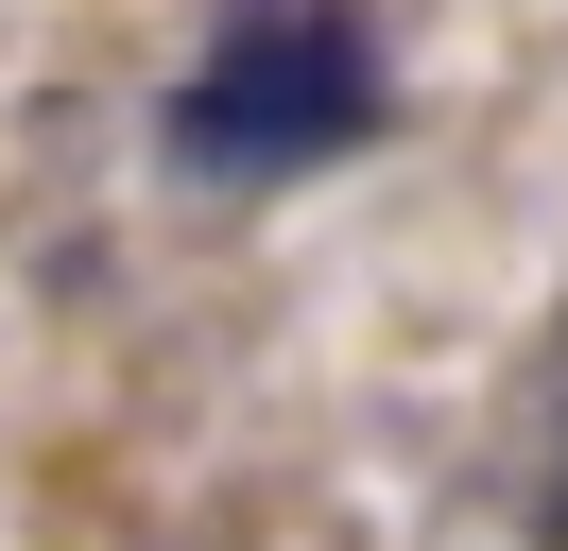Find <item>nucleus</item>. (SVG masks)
Here are the masks:
<instances>
[{"label":"nucleus","instance_id":"f257e3e1","mask_svg":"<svg viewBox=\"0 0 568 551\" xmlns=\"http://www.w3.org/2000/svg\"><path fill=\"white\" fill-rule=\"evenodd\" d=\"M379 34H362V0H242V18L207 34V69L173 87V156L207 172V190H276V172H327L379 138Z\"/></svg>","mask_w":568,"mask_h":551},{"label":"nucleus","instance_id":"f03ea898","mask_svg":"<svg viewBox=\"0 0 568 551\" xmlns=\"http://www.w3.org/2000/svg\"><path fill=\"white\" fill-rule=\"evenodd\" d=\"M534 534L568 551V344H551V465H534Z\"/></svg>","mask_w":568,"mask_h":551}]
</instances>
